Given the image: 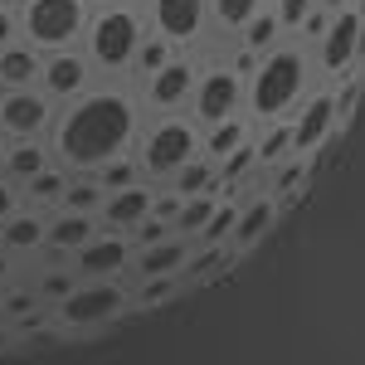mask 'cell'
I'll return each mask as SVG.
<instances>
[{
	"label": "cell",
	"mask_w": 365,
	"mask_h": 365,
	"mask_svg": "<svg viewBox=\"0 0 365 365\" xmlns=\"http://www.w3.org/2000/svg\"><path fill=\"white\" fill-rule=\"evenodd\" d=\"M141 132V98L132 88L117 83H93L73 103H63V113L49 122V151L54 166L68 175H93L113 156H132Z\"/></svg>",
	"instance_id": "6da1fadb"
},
{
	"label": "cell",
	"mask_w": 365,
	"mask_h": 365,
	"mask_svg": "<svg viewBox=\"0 0 365 365\" xmlns=\"http://www.w3.org/2000/svg\"><path fill=\"white\" fill-rule=\"evenodd\" d=\"M302 93H307V54H302V44H273L253 63V78L244 88V108H249L253 122H278V117L297 113Z\"/></svg>",
	"instance_id": "7a4b0ae2"
},
{
	"label": "cell",
	"mask_w": 365,
	"mask_h": 365,
	"mask_svg": "<svg viewBox=\"0 0 365 365\" xmlns=\"http://www.w3.org/2000/svg\"><path fill=\"white\" fill-rule=\"evenodd\" d=\"M141 39H146V15L137 5H127V0H113V5H98L88 15L83 54L93 58L98 73H132Z\"/></svg>",
	"instance_id": "3957f363"
},
{
	"label": "cell",
	"mask_w": 365,
	"mask_h": 365,
	"mask_svg": "<svg viewBox=\"0 0 365 365\" xmlns=\"http://www.w3.org/2000/svg\"><path fill=\"white\" fill-rule=\"evenodd\" d=\"M20 39L34 44L39 54H58L83 44V29L93 5L88 0H20Z\"/></svg>",
	"instance_id": "277c9868"
},
{
	"label": "cell",
	"mask_w": 365,
	"mask_h": 365,
	"mask_svg": "<svg viewBox=\"0 0 365 365\" xmlns=\"http://www.w3.org/2000/svg\"><path fill=\"white\" fill-rule=\"evenodd\" d=\"M195 156H200V122L195 117H180V113H166L161 122L146 127L137 166H141V175L166 180V175H175V170L185 166V161H195Z\"/></svg>",
	"instance_id": "5b68a950"
},
{
	"label": "cell",
	"mask_w": 365,
	"mask_h": 365,
	"mask_svg": "<svg viewBox=\"0 0 365 365\" xmlns=\"http://www.w3.org/2000/svg\"><path fill=\"white\" fill-rule=\"evenodd\" d=\"M146 29L161 34L175 54L195 49L210 29V0H146Z\"/></svg>",
	"instance_id": "8992f818"
},
{
	"label": "cell",
	"mask_w": 365,
	"mask_h": 365,
	"mask_svg": "<svg viewBox=\"0 0 365 365\" xmlns=\"http://www.w3.org/2000/svg\"><path fill=\"white\" fill-rule=\"evenodd\" d=\"M190 117H195L200 127H215V122H229V117H239L244 108V73L225 63V68H205L195 78V93H190Z\"/></svg>",
	"instance_id": "52a82bcc"
},
{
	"label": "cell",
	"mask_w": 365,
	"mask_h": 365,
	"mask_svg": "<svg viewBox=\"0 0 365 365\" xmlns=\"http://www.w3.org/2000/svg\"><path fill=\"white\" fill-rule=\"evenodd\" d=\"M361 39H365V15L356 5L346 10H331L327 15V29L317 34V58H322V73L327 78H346L361 58Z\"/></svg>",
	"instance_id": "ba28073f"
},
{
	"label": "cell",
	"mask_w": 365,
	"mask_h": 365,
	"mask_svg": "<svg viewBox=\"0 0 365 365\" xmlns=\"http://www.w3.org/2000/svg\"><path fill=\"white\" fill-rule=\"evenodd\" d=\"M54 98L44 88H0V132L10 141L20 137H49V122H54Z\"/></svg>",
	"instance_id": "9c48e42d"
},
{
	"label": "cell",
	"mask_w": 365,
	"mask_h": 365,
	"mask_svg": "<svg viewBox=\"0 0 365 365\" xmlns=\"http://www.w3.org/2000/svg\"><path fill=\"white\" fill-rule=\"evenodd\" d=\"M127 307V292L113 278H93L88 287H73L68 297H58V322L68 327H103Z\"/></svg>",
	"instance_id": "30bf717a"
},
{
	"label": "cell",
	"mask_w": 365,
	"mask_h": 365,
	"mask_svg": "<svg viewBox=\"0 0 365 365\" xmlns=\"http://www.w3.org/2000/svg\"><path fill=\"white\" fill-rule=\"evenodd\" d=\"M195 78H200V68L185 54H175L170 63H161L156 73H146V78H141V103H146V108H156L161 117L180 113V108L190 103V93H195Z\"/></svg>",
	"instance_id": "8fae6325"
},
{
	"label": "cell",
	"mask_w": 365,
	"mask_h": 365,
	"mask_svg": "<svg viewBox=\"0 0 365 365\" xmlns=\"http://www.w3.org/2000/svg\"><path fill=\"white\" fill-rule=\"evenodd\" d=\"M98 78L93 58L83 54V44L73 49H58V54H44V68H39V88L54 98V103H73L78 93H88Z\"/></svg>",
	"instance_id": "7c38bea8"
},
{
	"label": "cell",
	"mask_w": 365,
	"mask_h": 365,
	"mask_svg": "<svg viewBox=\"0 0 365 365\" xmlns=\"http://www.w3.org/2000/svg\"><path fill=\"white\" fill-rule=\"evenodd\" d=\"M336 98L331 93H312L307 103L297 108V117H292V156H312L322 141H331V132H336Z\"/></svg>",
	"instance_id": "4fadbf2b"
},
{
	"label": "cell",
	"mask_w": 365,
	"mask_h": 365,
	"mask_svg": "<svg viewBox=\"0 0 365 365\" xmlns=\"http://www.w3.org/2000/svg\"><path fill=\"white\" fill-rule=\"evenodd\" d=\"M151 190H146V180L137 185H122V190H103V205H98V220L108 229H137L146 215H151Z\"/></svg>",
	"instance_id": "5bb4252c"
},
{
	"label": "cell",
	"mask_w": 365,
	"mask_h": 365,
	"mask_svg": "<svg viewBox=\"0 0 365 365\" xmlns=\"http://www.w3.org/2000/svg\"><path fill=\"white\" fill-rule=\"evenodd\" d=\"M127 239H117V234H93L83 249H78V273L83 278H117L122 268H127Z\"/></svg>",
	"instance_id": "9a60e30c"
},
{
	"label": "cell",
	"mask_w": 365,
	"mask_h": 365,
	"mask_svg": "<svg viewBox=\"0 0 365 365\" xmlns=\"http://www.w3.org/2000/svg\"><path fill=\"white\" fill-rule=\"evenodd\" d=\"M39 68H44V54L34 44H25V39L0 49V88H34L39 83Z\"/></svg>",
	"instance_id": "2e32d148"
},
{
	"label": "cell",
	"mask_w": 365,
	"mask_h": 365,
	"mask_svg": "<svg viewBox=\"0 0 365 365\" xmlns=\"http://www.w3.org/2000/svg\"><path fill=\"white\" fill-rule=\"evenodd\" d=\"M185 258H190L185 239L170 234V239H161V244H146V249H141L137 273L141 278H180V273H185Z\"/></svg>",
	"instance_id": "e0dca14e"
},
{
	"label": "cell",
	"mask_w": 365,
	"mask_h": 365,
	"mask_svg": "<svg viewBox=\"0 0 365 365\" xmlns=\"http://www.w3.org/2000/svg\"><path fill=\"white\" fill-rule=\"evenodd\" d=\"M44 166H54V151H49V141L39 137H20L5 146V161H0V170L10 175V180H34Z\"/></svg>",
	"instance_id": "ac0fdd59"
},
{
	"label": "cell",
	"mask_w": 365,
	"mask_h": 365,
	"mask_svg": "<svg viewBox=\"0 0 365 365\" xmlns=\"http://www.w3.org/2000/svg\"><path fill=\"white\" fill-rule=\"evenodd\" d=\"M273 220H278V195H253L244 210H239V220H234V244L239 249H253L268 229H273Z\"/></svg>",
	"instance_id": "d6986e66"
},
{
	"label": "cell",
	"mask_w": 365,
	"mask_h": 365,
	"mask_svg": "<svg viewBox=\"0 0 365 365\" xmlns=\"http://www.w3.org/2000/svg\"><path fill=\"white\" fill-rule=\"evenodd\" d=\"M98 234V215H78V210H58L54 225H44V244L54 249H83Z\"/></svg>",
	"instance_id": "ffe728a7"
},
{
	"label": "cell",
	"mask_w": 365,
	"mask_h": 365,
	"mask_svg": "<svg viewBox=\"0 0 365 365\" xmlns=\"http://www.w3.org/2000/svg\"><path fill=\"white\" fill-rule=\"evenodd\" d=\"M244 141H249V122H244V117H229V122H215V127H210V137H200V156L225 161L229 151H239Z\"/></svg>",
	"instance_id": "44dd1931"
},
{
	"label": "cell",
	"mask_w": 365,
	"mask_h": 365,
	"mask_svg": "<svg viewBox=\"0 0 365 365\" xmlns=\"http://www.w3.org/2000/svg\"><path fill=\"white\" fill-rule=\"evenodd\" d=\"M210 215H215V190L210 195H185L180 210H175V220H170V234L190 239V234H200V229L210 225Z\"/></svg>",
	"instance_id": "7402d4cb"
},
{
	"label": "cell",
	"mask_w": 365,
	"mask_h": 365,
	"mask_svg": "<svg viewBox=\"0 0 365 365\" xmlns=\"http://www.w3.org/2000/svg\"><path fill=\"white\" fill-rule=\"evenodd\" d=\"M215 175H220L215 161H210V156H195V161H185V166L175 170L170 185H175V195H180V200H185V195H210V190H215Z\"/></svg>",
	"instance_id": "603a6c76"
},
{
	"label": "cell",
	"mask_w": 365,
	"mask_h": 365,
	"mask_svg": "<svg viewBox=\"0 0 365 365\" xmlns=\"http://www.w3.org/2000/svg\"><path fill=\"white\" fill-rule=\"evenodd\" d=\"M239 34H244V49H249L253 58H258V54H268V49L278 44V34H282L278 15H273V5H263V10H258V15H253L249 25L239 29Z\"/></svg>",
	"instance_id": "cb8c5ba5"
},
{
	"label": "cell",
	"mask_w": 365,
	"mask_h": 365,
	"mask_svg": "<svg viewBox=\"0 0 365 365\" xmlns=\"http://www.w3.org/2000/svg\"><path fill=\"white\" fill-rule=\"evenodd\" d=\"M0 239H5V249H39V244H44V220L15 210V215L0 225Z\"/></svg>",
	"instance_id": "d4e9b609"
},
{
	"label": "cell",
	"mask_w": 365,
	"mask_h": 365,
	"mask_svg": "<svg viewBox=\"0 0 365 365\" xmlns=\"http://www.w3.org/2000/svg\"><path fill=\"white\" fill-rule=\"evenodd\" d=\"M93 180L103 190H122V185H137L141 180V166H137V156H113V161H103L93 170Z\"/></svg>",
	"instance_id": "484cf974"
},
{
	"label": "cell",
	"mask_w": 365,
	"mask_h": 365,
	"mask_svg": "<svg viewBox=\"0 0 365 365\" xmlns=\"http://www.w3.org/2000/svg\"><path fill=\"white\" fill-rule=\"evenodd\" d=\"M253 156H258V166H273V161H282V156H292V122H273V132L263 141H253Z\"/></svg>",
	"instance_id": "4316f807"
},
{
	"label": "cell",
	"mask_w": 365,
	"mask_h": 365,
	"mask_svg": "<svg viewBox=\"0 0 365 365\" xmlns=\"http://www.w3.org/2000/svg\"><path fill=\"white\" fill-rule=\"evenodd\" d=\"M263 10V0H210V15L220 29H244Z\"/></svg>",
	"instance_id": "83f0119b"
},
{
	"label": "cell",
	"mask_w": 365,
	"mask_h": 365,
	"mask_svg": "<svg viewBox=\"0 0 365 365\" xmlns=\"http://www.w3.org/2000/svg\"><path fill=\"white\" fill-rule=\"evenodd\" d=\"M63 185H68V170L63 166H44L34 180H25V190L39 200V205H58V200H63Z\"/></svg>",
	"instance_id": "f1b7e54d"
},
{
	"label": "cell",
	"mask_w": 365,
	"mask_h": 365,
	"mask_svg": "<svg viewBox=\"0 0 365 365\" xmlns=\"http://www.w3.org/2000/svg\"><path fill=\"white\" fill-rule=\"evenodd\" d=\"M170 58H175V49H170V44L161 39V34H151V29H146V39H141L137 58H132V68H137L141 78H146V73H156L161 63H170Z\"/></svg>",
	"instance_id": "f546056e"
},
{
	"label": "cell",
	"mask_w": 365,
	"mask_h": 365,
	"mask_svg": "<svg viewBox=\"0 0 365 365\" xmlns=\"http://www.w3.org/2000/svg\"><path fill=\"white\" fill-rule=\"evenodd\" d=\"M234 220H239V205H215V215H210V225L200 229V239L205 244H220L234 234Z\"/></svg>",
	"instance_id": "4dcf8cb0"
},
{
	"label": "cell",
	"mask_w": 365,
	"mask_h": 365,
	"mask_svg": "<svg viewBox=\"0 0 365 365\" xmlns=\"http://www.w3.org/2000/svg\"><path fill=\"white\" fill-rule=\"evenodd\" d=\"M312 10H317V0H273V15H278L282 29H302Z\"/></svg>",
	"instance_id": "1f68e13d"
},
{
	"label": "cell",
	"mask_w": 365,
	"mask_h": 365,
	"mask_svg": "<svg viewBox=\"0 0 365 365\" xmlns=\"http://www.w3.org/2000/svg\"><path fill=\"white\" fill-rule=\"evenodd\" d=\"M161 239H170V220H161V215H146L137 225V244L146 249V244H161Z\"/></svg>",
	"instance_id": "d6a6232c"
},
{
	"label": "cell",
	"mask_w": 365,
	"mask_h": 365,
	"mask_svg": "<svg viewBox=\"0 0 365 365\" xmlns=\"http://www.w3.org/2000/svg\"><path fill=\"white\" fill-rule=\"evenodd\" d=\"M175 282H180V278H141V302H146V307L166 302L170 292H175Z\"/></svg>",
	"instance_id": "836d02e7"
},
{
	"label": "cell",
	"mask_w": 365,
	"mask_h": 365,
	"mask_svg": "<svg viewBox=\"0 0 365 365\" xmlns=\"http://www.w3.org/2000/svg\"><path fill=\"white\" fill-rule=\"evenodd\" d=\"M297 180H307V166H302V156H292V161H287V166L278 170L273 190H278V195H287V190H297Z\"/></svg>",
	"instance_id": "e575fe53"
},
{
	"label": "cell",
	"mask_w": 365,
	"mask_h": 365,
	"mask_svg": "<svg viewBox=\"0 0 365 365\" xmlns=\"http://www.w3.org/2000/svg\"><path fill=\"white\" fill-rule=\"evenodd\" d=\"M15 39H20V10L0 0V49H5V44H15Z\"/></svg>",
	"instance_id": "d590c367"
},
{
	"label": "cell",
	"mask_w": 365,
	"mask_h": 365,
	"mask_svg": "<svg viewBox=\"0 0 365 365\" xmlns=\"http://www.w3.org/2000/svg\"><path fill=\"white\" fill-rule=\"evenodd\" d=\"M15 210H20V190H15V180H10V175H0V225H5Z\"/></svg>",
	"instance_id": "8d00e7d4"
},
{
	"label": "cell",
	"mask_w": 365,
	"mask_h": 365,
	"mask_svg": "<svg viewBox=\"0 0 365 365\" xmlns=\"http://www.w3.org/2000/svg\"><path fill=\"white\" fill-rule=\"evenodd\" d=\"M44 292H49V297H68V292H73V278H63V273H49V278H44Z\"/></svg>",
	"instance_id": "74e56055"
},
{
	"label": "cell",
	"mask_w": 365,
	"mask_h": 365,
	"mask_svg": "<svg viewBox=\"0 0 365 365\" xmlns=\"http://www.w3.org/2000/svg\"><path fill=\"white\" fill-rule=\"evenodd\" d=\"M5 307H10V312H15V317H20V312H29V307H34V297H25V292H20V297H10Z\"/></svg>",
	"instance_id": "f35d334b"
},
{
	"label": "cell",
	"mask_w": 365,
	"mask_h": 365,
	"mask_svg": "<svg viewBox=\"0 0 365 365\" xmlns=\"http://www.w3.org/2000/svg\"><path fill=\"white\" fill-rule=\"evenodd\" d=\"M317 5H322V10H327V15H331V10H346V5H351V0H317Z\"/></svg>",
	"instance_id": "ab89813d"
},
{
	"label": "cell",
	"mask_w": 365,
	"mask_h": 365,
	"mask_svg": "<svg viewBox=\"0 0 365 365\" xmlns=\"http://www.w3.org/2000/svg\"><path fill=\"white\" fill-rule=\"evenodd\" d=\"M0 278H10V258L5 253H0Z\"/></svg>",
	"instance_id": "60d3db41"
},
{
	"label": "cell",
	"mask_w": 365,
	"mask_h": 365,
	"mask_svg": "<svg viewBox=\"0 0 365 365\" xmlns=\"http://www.w3.org/2000/svg\"><path fill=\"white\" fill-rule=\"evenodd\" d=\"M5 146H10V137H5V132H0V161H5Z\"/></svg>",
	"instance_id": "b9f144b4"
},
{
	"label": "cell",
	"mask_w": 365,
	"mask_h": 365,
	"mask_svg": "<svg viewBox=\"0 0 365 365\" xmlns=\"http://www.w3.org/2000/svg\"><path fill=\"white\" fill-rule=\"evenodd\" d=\"M88 5H93V10H98V5H113V0H88Z\"/></svg>",
	"instance_id": "7bdbcfd3"
},
{
	"label": "cell",
	"mask_w": 365,
	"mask_h": 365,
	"mask_svg": "<svg viewBox=\"0 0 365 365\" xmlns=\"http://www.w3.org/2000/svg\"><path fill=\"white\" fill-rule=\"evenodd\" d=\"M5 346H10V336H5V331H0V351H5Z\"/></svg>",
	"instance_id": "ee69618b"
},
{
	"label": "cell",
	"mask_w": 365,
	"mask_h": 365,
	"mask_svg": "<svg viewBox=\"0 0 365 365\" xmlns=\"http://www.w3.org/2000/svg\"><path fill=\"white\" fill-rule=\"evenodd\" d=\"M5 5H20V0H5Z\"/></svg>",
	"instance_id": "f6af8a7d"
}]
</instances>
